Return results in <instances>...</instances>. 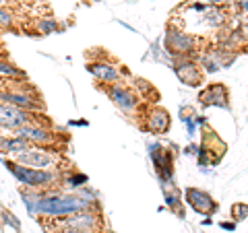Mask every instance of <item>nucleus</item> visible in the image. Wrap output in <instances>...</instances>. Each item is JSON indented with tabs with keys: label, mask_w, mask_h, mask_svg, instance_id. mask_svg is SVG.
Here are the masks:
<instances>
[{
	"label": "nucleus",
	"mask_w": 248,
	"mask_h": 233,
	"mask_svg": "<svg viewBox=\"0 0 248 233\" xmlns=\"http://www.w3.org/2000/svg\"><path fill=\"white\" fill-rule=\"evenodd\" d=\"M174 73L188 87H199V85H203L205 79V73L201 71L195 58H174Z\"/></svg>",
	"instance_id": "nucleus-9"
},
{
	"label": "nucleus",
	"mask_w": 248,
	"mask_h": 233,
	"mask_svg": "<svg viewBox=\"0 0 248 233\" xmlns=\"http://www.w3.org/2000/svg\"><path fill=\"white\" fill-rule=\"evenodd\" d=\"M13 136H19L33 146H56L58 149L60 143V134L48 124H25L15 130Z\"/></svg>",
	"instance_id": "nucleus-5"
},
{
	"label": "nucleus",
	"mask_w": 248,
	"mask_h": 233,
	"mask_svg": "<svg viewBox=\"0 0 248 233\" xmlns=\"http://www.w3.org/2000/svg\"><path fill=\"white\" fill-rule=\"evenodd\" d=\"M186 203H188L201 215H211V213H215V208H217L215 200L211 198V194H207V192L199 190V188H188L186 190Z\"/></svg>",
	"instance_id": "nucleus-10"
},
{
	"label": "nucleus",
	"mask_w": 248,
	"mask_h": 233,
	"mask_svg": "<svg viewBox=\"0 0 248 233\" xmlns=\"http://www.w3.org/2000/svg\"><path fill=\"white\" fill-rule=\"evenodd\" d=\"M35 27H37V35H48L50 31L56 29V23L52 19H35Z\"/></svg>",
	"instance_id": "nucleus-15"
},
{
	"label": "nucleus",
	"mask_w": 248,
	"mask_h": 233,
	"mask_svg": "<svg viewBox=\"0 0 248 233\" xmlns=\"http://www.w3.org/2000/svg\"><path fill=\"white\" fill-rule=\"evenodd\" d=\"M17 19V11L13 6H0V29H11Z\"/></svg>",
	"instance_id": "nucleus-14"
},
{
	"label": "nucleus",
	"mask_w": 248,
	"mask_h": 233,
	"mask_svg": "<svg viewBox=\"0 0 248 233\" xmlns=\"http://www.w3.org/2000/svg\"><path fill=\"white\" fill-rule=\"evenodd\" d=\"M166 50L174 54V58H197L201 52V40L195 35H188L180 29H168L166 35Z\"/></svg>",
	"instance_id": "nucleus-4"
},
{
	"label": "nucleus",
	"mask_w": 248,
	"mask_h": 233,
	"mask_svg": "<svg viewBox=\"0 0 248 233\" xmlns=\"http://www.w3.org/2000/svg\"><path fill=\"white\" fill-rule=\"evenodd\" d=\"M15 83H19V81H15V79H6V76H2V74H0V91H4V89L13 87Z\"/></svg>",
	"instance_id": "nucleus-18"
},
{
	"label": "nucleus",
	"mask_w": 248,
	"mask_h": 233,
	"mask_svg": "<svg viewBox=\"0 0 248 233\" xmlns=\"http://www.w3.org/2000/svg\"><path fill=\"white\" fill-rule=\"evenodd\" d=\"M141 118H143V130L151 132V134H166L172 126V118H170L168 110L159 105H149V107H143L141 112Z\"/></svg>",
	"instance_id": "nucleus-8"
},
{
	"label": "nucleus",
	"mask_w": 248,
	"mask_h": 233,
	"mask_svg": "<svg viewBox=\"0 0 248 233\" xmlns=\"http://www.w3.org/2000/svg\"><path fill=\"white\" fill-rule=\"evenodd\" d=\"M56 229H104V219L99 208H89V211H79L64 215L60 219H54Z\"/></svg>",
	"instance_id": "nucleus-6"
},
{
	"label": "nucleus",
	"mask_w": 248,
	"mask_h": 233,
	"mask_svg": "<svg viewBox=\"0 0 248 233\" xmlns=\"http://www.w3.org/2000/svg\"><path fill=\"white\" fill-rule=\"evenodd\" d=\"M54 233H104V229H56Z\"/></svg>",
	"instance_id": "nucleus-17"
},
{
	"label": "nucleus",
	"mask_w": 248,
	"mask_h": 233,
	"mask_svg": "<svg viewBox=\"0 0 248 233\" xmlns=\"http://www.w3.org/2000/svg\"><path fill=\"white\" fill-rule=\"evenodd\" d=\"M106 95L112 99L114 105L122 110L126 116L135 118L137 114L143 112V103H141V97L135 93L133 87H128L126 83H116V85H106L104 87Z\"/></svg>",
	"instance_id": "nucleus-3"
},
{
	"label": "nucleus",
	"mask_w": 248,
	"mask_h": 233,
	"mask_svg": "<svg viewBox=\"0 0 248 233\" xmlns=\"http://www.w3.org/2000/svg\"><path fill=\"white\" fill-rule=\"evenodd\" d=\"M133 89L139 97H141V102H147L149 97H159L157 95V91H155V87L149 83V81H145V79H133Z\"/></svg>",
	"instance_id": "nucleus-13"
},
{
	"label": "nucleus",
	"mask_w": 248,
	"mask_h": 233,
	"mask_svg": "<svg viewBox=\"0 0 248 233\" xmlns=\"http://www.w3.org/2000/svg\"><path fill=\"white\" fill-rule=\"evenodd\" d=\"M201 103L203 105H223V107H228L230 103V93L228 89L223 87L221 83H213V85H209V87L205 91H201Z\"/></svg>",
	"instance_id": "nucleus-11"
},
{
	"label": "nucleus",
	"mask_w": 248,
	"mask_h": 233,
	"mask_svg": "<svg viewBox=\"0 0 248 233\" xmlns=\"http://www.w3.org/2000/svg\"><path fill=\"white\" fill-rule=\"evenodd\" d=\"M6 165L11 167V172L17 175L27 188L35 190V192H50L64 184V174L62 172H44V169L21 167L13 161H6Z\"/></svg>",
	"instance_id": "nucleus-2"
},
{
	"label": "nucleus",
	"mask_w": 248,
	"mask_h": 233,
	"mask_svg": "<svg viewBox=\"0 0 248 233\" xmlns=\"http://www.w3.org/2000/svg\"><path fill=\"white\" fill-rule=\"evenodd\" d=\"M87 71L93 74L102 87L106 85H116V83H122L124 76H128V71L124 66H116L112 62H108L106 58H99V60H93L87 64Z\"/></svg>",
	"instance_id": "nucleus-7"
},
{
	"label": "nucleus",
	"mask_w": 248,
	"mask_h": 233,
	"mask_svg": "<svg viewBox=\"0 0 248 233\" xmlns=\"http://www.w3.org/2000/svg\"><path fill=\"white\" fill-rule=\"evenodd\" d=\"M21 167L44 169V172H64V157L56 146H29L15 159H9Z\"/></svg>",
	"instance_id": "nucleus-1"
},
{
	"label": "nucleus",
	"mask_w": 248,
	"mask_h": 233,
	"mask_svg": "<svg viewBox=\"0 0 248 233\" xmlns=\"http://www.w3.org/2000/svg\"><path fill=\"white\" fill-rule=\"evenodd\" d=\"M228 23V13L221 11L219 6H207L205 9V25L211 29H221Z\"/></svg>",
	"instance_id": "nucleus-12"
},
{
	"label": "nucleus",
	"mask_w": 248,
	"mask_h": 233,
	"mask_svg": "<svg viewBox=\"0 0 248 233\" xmlns=\"http://www.w3.org/2000/svg\"><path fill=\"white\" fill-rule=\"evenodd\" d=\"M232 215H234L236 221H242L244 217L248 215V206L246 204H234L232 206Z\"/></svg>",
	"instance_id": "nucleus-16"
}]
</instances>
